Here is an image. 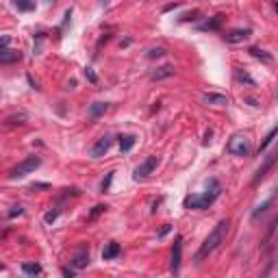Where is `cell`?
<instances>
[{"mask_svg":"<svg viewBox=\"0 0 278 278\" xmlns=\"http://www.w3.org/2000/svg\"><path fill=\"white\" fill-rule=\"evenodd\" d=\"M41 165V159L39 156H29V159H24V161H20V163L16 165V168L11 170V178L13 180H17V178H24V176H29V174H33L37 168Z\"/></svg>","mask_w":278,"mask_h":278,"instance_id":"4","label":"cell"},{"mask_svg":"<svg viewBox=\"0 0 278 278\" xmlns=\"http://www.w3.org/2000/svg\"><path fill=\"white\" fill-rule=\"evenodd\" d=\"M180 259H183V237H176L172 245V261H170V272L176 276L180 272Z\"/></svg>","mask_w":278,"mask_h":278,"instance_id":"6","label":"cell"},{"mask_svg":"<svg viewBox=\"0 0 278 278\" xmlns=\"http://www.w3.org/2000/svg\"><path fill=\"white\" fill-rule=\"evenodd\" d=\"M85 76H87V81H89V83H96V81H98V78H96V74L91 72V68H85Z\"/></svg>","mask_w":278,"mask_h":278,"instance_id":"28","label":"cell"},{"mask_svg":"<svg viewBox=\"0 0 278 278\" xmlns=\"http://www.w3.org/2000/svg\"><path fill=\"white\" fill-rule=\"evenodd\" d=\"M272 202H274V196H272V198H267V200L263 202V205H259L257 208H254V211H252V217H254V220H257V217H261L263 213L267 211V207H272Z\"/></svg>","mask_w":278,"mask_h":278,"instance_id":"19","label":"cell"},{"mask_svg":"<svg viewBox=\"0 0 278 278\" xmlns=\"http://www.w3.org/2000/svg\"><path fill=\"white\" fill-rule=\"evenodd\" d=\"M120 254H122V248H120V243L109 242V243L104 245V250H103V261H113V259H118Z\"/></svg>","mask_w":278,"mask_h":278,"instance_id":"12","label":"cell"},{"mask_svg":"<svg viewBox=\"0 0 278 278\" xmlns=\"http://www.w3.org/2000/svg\"><path fill=\"white\" fill-rule=\"evenodd\" d=\"M13 4H16L20 11H33L35 9V0H13Z\"/></svg>","mask_w":278,"mask_h":278,"instance_id":"20","label":"cell"},{"mask_svg":"<svg viewBox=\"0 0 278 278\" xmlns=\"http://www.w3.org/2000/svg\"><path fill=\"white\" fill-rule=\"evenodd\" d=\"M274 163H276V152H270V155L265 156V161H263V165L259 168V172H257V176H254V183H259V180L263 178L267 172H270L272 168H274Z\"/></svg>","mask_w":278,"mask_h":278,"instance_id":"11","label":"cell"},{"mask_svg":"<svg viewBox=\"0 0 278 278\" xmlns=\"http://www.w3.org/2000/svg\"><path fill=\"white\" fill-rule=\"evenodd\" d=\"M111 180H113V172H109V174L104 176L103 185H100V191H103V193H106V191H109V189H111Z\"/></svg>","mask_w":278,"mask_h":278,"instance_id":"25","label":"cell"},{"mask_svg":"<svg viewBox=\"0 0 278 278\" xmlns=\"http://www.w3.org/2000/svg\"><path fill=\"white\" fill-rule=\"evenodd\" d=\"M22 59L20 50L7 48V46H0V66H11V63H17Z\"/></svg>","mask_w":278,"mask_h":278,"instance_id":"9","label":"cell"},{"mask_svg":"<svg viewBox=\"0 0 278 278\" xmlns=\"http://www.w3.org/2000/svg\"><path fill=\"white\" fill-rule=\"evenodd\" d=\"M170 76H174V66H161L150 74L152 81H163V78H170Z\"/></svg>","mask_w":278,"mask_h":278,"instance_id":"13","label":"cell"},{"mask_svg":"<svg viewBox=\"0 0 278 278\" xmlns=\"http://www.w3.org/2000/svg\"><path fill=\"white\" fill-rule=\"evenodd\" d=\"M156 165H159V159H156V156H148V159L143 161V163L135 170L133 178H135V180H143V178H148V176H150V174L156 170Z\"/></svg>","mask_w":278,"mask_h":278,"instance_id":"7","label":"cell"},{"mask_svg":"<svg viewBox=\"0 0 278 278\" xmlns=\"http://www.w3.org/2000/svg\"><path fill=\"white\" fill-rule=\"evenodd\" d=\"M137 137L135 135H122L120 137V152H128L133 146H135Z\"/></svg>","mask_w":278,"mask_h":278,"instance_id":"17","label":"cell"},{"mask_svg":"<svg viewBox=\"0 0 278 278\" xmlns=\"http://www.w3.org/2000/svg\"><path fill=\"white\" fill-rule=\"evenodd\" d=\"M22 213H24V208H22L20 205H17V207H13V208H11V211H9V217H11V220H13V217L22 215Z\"/></svg>","mask_w":278,"mask_h":278,"instance_id":"27","label":"cell"},{"mask_svg":"<svg viewBox=\"0 0 278 278\" xmlns=\"http://www.w3.org/2000/svg\"><path fill=\"white\" fill-rule=\"evenodd\" d=\"M104 211H106V205H96L94 211H91L89 215H87V220H94L96 215H100V213H104Z\"/></svg>","mask_w":278,"mask_h":278,"instance_id":"26","label":"cell"},{"mask_svg":"<svg viewBox=\"0 0 278 278\" xmlns=\"http://www.w3.org/2000/svg\"><path fill=\"white\" fill-rule=\"evenodd\" d=\"M61 272H63V276H70V278H72V276H74V267H72V270H68V267H63V270H61Z\"/></svg>","mask_w":278,"mask_h":278,"instance_id":"30","label":"cell"},{"mask_svg":"<svg viewBox=\"0 0 278 278\" xmlns=\"http://www.w3.org/2000/svg\"><path fill=\"white\" fill-rule=\"evenodd\" d=\"M111 143H113V137H111V135L100 137L98 141H96L94 146H91V156H94V159H100V156H104L106 152H109Z\"/></svg>","mask_w":278,"mask_h":278,"instance_id":"8","label":"cell"},{"mask_svg":"<svg viewBox=\"0 0 278 278\" xmlns=\"http://www.w3.org/2000/svg\"><path fill=\"white\" fill-rule=\"evenodd\" d=\"M202 103H207V104H217V106H222V104H228V98H226L224 94H205L202 96Z\"/></svg>","mask_w":278,"mask_h":278,"instance_id":"14","label":"cell"},{"mask_svg":"<svg viewBox=\"0 0 278 278\" xmlns=\"http://www.w3.org/2000/svg\"><path fill=\"white\" fill-rule=\"evenodd\" d=\"M274 137H276V128H272V131H270V133H267V137H265V139H263L261 148H259V155H261V152H263V150H265V148H267V146H270V143H272V141H274Z\"/></svg>","mask_w":278,"mask_h":278,"instance_id":"22","label":"cell"},{"mask_svg":"<svg viewBox=\"0 0 278 278\" xmlns=\"http://www.w3.org/2000/svg\"><path fill=\"white\" fill-rule=\"evenodd\" d=\"M4 270H7V267H4V265H2V263H0V272H4Z\"/></svg>","mask_w":278,"mask_h":278,"instance_id":"31","label":"cell"},{"mask_svg":"<svg viewBox=\"0 0 278 278\" xmlns=\"http://www.w3.org/2000/svg\"><path fill=\"white\" fill-rule=\"evenodd\" d=\"M70 263H72L74 270H85V267L89 265V248H87V243L78 245V250L74 252V257Z\"/></svg>","mask_w":278,"mask_h":278,"instance_id":"5","label":"cell"},{"mask_svg":"<svg viewBox=\"0 0 278 278\" xmlns=\"http://www.w3.org/2000/svg\"><path fill=\"white\" fill-rule=\"evenodd\" d=\"M170 228H172V226H170V224H163V228L159 230V237H165V235L170 233Z\"/></svg>","mask_w":278,"mask_h":278,"instance_id":"29","label":"cell"},{"mask_svg":"<svg viewBox=\"0 0 278 278\" xmlns=\"http://www.w3.org/2000/svg\"><path fill=\"white\" fill-rule=\"evenodd\" d=\"M228 228H230V222L228 220H220L217 222V226L208 233V237L202 242V245L198 248V252H196V257H193V261L196 263H202L205 259L208 257L211 252H215L217 248H220V243H224V239H226V235H228Z\"/></svg>","mask_w":278,"mask_h":278,"instance_id":"1","label":"cell"},{"mask_svg":"<svg viewBox=\"0 0 278 278\" xmlns=\"http://www.w3.org/2000/svg\"><path fill=\"white\" fill-rule=\"evenodd\" d=\"M22 272H24L26 276H37V274H41V265L39 263H24Z\"/></svg>","mask_w":278,"mask_h":278,"instance_id":"18","label":"cell"},{"mask_svg":"<svg viewBox=\"0 0 278 278\" xmlns=\"http://www.w3.org/2000/svg\"><path fill=\"white\" fill-rule=\"evenodd\" d=\"M46 2H48V4H52V2H54V0H46Z\"/></svg>","mask_w":278,"mask_h":278,"instance_id":"32","label":"cell"},{"mask_svg":"<svg viewBox=\"0 0 278 278\" xmlns=\"http://www.w3.org/2000/svg\"><path fill=\"white\" fill-rule=\"evenodd\" d=\"M146 57L148 59H161V57H165V48H161V46H159V48H150Z\"/></svg>","mask_w":278,"mask_h":278,"instance_id":"24","label":"cell"},{"mask_svg":"<svg viewBox=\"0 0 278 278\" xmlns=\"http://www.w3.org/2000/svg\"><path fill=\"white\" fill-rule=\"evenodd\" d=\"M250 54H252V57H257V59H261V61H265V63H272V54H267L265 50L250 48Z\"/></svg>","mask_w":278,"mask_h":278,"instance_id":"21","label":"cell"},{"mask_svg":"<svg viewBox=\"0 0 278 278\" xmlns=\"http://www.w3.org/2000/svg\"><path fill=\"white\" fill-rule=\"evenodd\" d=\"M226 150H228L233 156H248L250 150H252V146H250L248 135L237 133V135H233V137L228 139V146H226Z\"/></svg>","mask_w":278,"mask_h":278,"instance_id":"3","label":"cell"},{"mask_svg":"<svg viewBox=\"0 0 278 278\" xmlns=\"http://www.w3.org/2000/svg\"><path fill=\"white\" fill-rule=\"evenodd\" d=\"M106 109H109V104H106V103H94V104L89 106V111H87V113H89L91 120H98L100 115H104Z\"/></svg>","mask_w":278,"mask_h":278,"instance_id":"15","label":"cell"},{"mask_svg":"<svg viewBox=\"0 0 278 278\" xmlns=\"http://www.w3.org/2000/svg\"><path fill=\"white\" fill-rule=\"evenodd\" d=\"M59 215H61V207H54V211H48V213H46V217H44L46 224H52V222L57 220Z\"/></svg>","mask_w":278,"mask_h":278,"instance_id":"23","label":"cell"},{"mask_svg":"<svg viewBox=\"0 0 278 278\" xmlns=\"http://www.w3.org/2000/svg\"><path fill=\"white\" fill-rule=\"evenodd\" d=\"M220 191H222L220 183H217L215 178H211V180H208V185H207V191L205 193H198V196H187V198H185V208H198V211L208 208L213 202L217 200Z\"/></svg>","mask_w":278,"mask_h":278,"instance_id":"2","label":"cell"},{"mask_svg":"<svg viewBox=\"0 0 278 278\" xmlns=\"http://www.w3.org/2000/svg\"><path fill=\"white\" fill-rule=\"evenodd\" d=\"M222 22H224V16H215L211 20H207L205 24H200V31H217L222 26Z\"/></svg>","mask_w":278,"mask_h":278,"instance_id":"16","label":"cell"},{"mask_svg":"<svg viewBox=\"0 0 278 278\" xmlns=\"http://www.w3.org/2000/svg\"><path fill=\"white\" fill-rule=\"evenodd\" d=\"M248 37H250V29H235V31H230V33H226L224 39L228 41V44H242Z\"/></svg>","mask_w":278,"mask_h":278,"instance_id":"10","label":"cell"}]
</instances>
